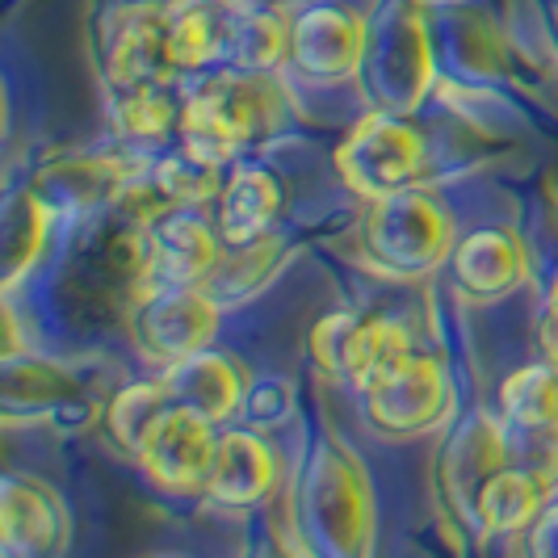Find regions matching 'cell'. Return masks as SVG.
<instances>
[{"label":"cell","instance_id":"11","mask_svg":"<svg viewBox=\"0 0 558 558\" xmlns=\"http://www.w3.org/2000/svg\"><path fill=\"white\" fill-rule=\"evenodd\" d=\"M449 403H453V391H449L446 365L437 357H420V353L387 387L365 395L369 424L387 437H416V433L437 428L449 416Z\"/></svg>","mask_w":558,"mask_h":558},{"label":"cell","instance_id":"10","mask_svg":"<svg viewBox=\"0 0 558 558\" xmlns=\"http://www.w3.org/2000/svg\"><path fill=\"white\" fill-rule=\"evenodd\" d=\"M72 537V512L47 478H0V550L9 558L63 555Z\"/></svg>","mask_w":558,"mask_h":558},{"label":"cell","instance_id":"22","mask_svg":"<svg viewBox=\"0 0 558 558\" xmlns=\"http://www.w3.org/2000/svg\"><path fill=\"white\" fill-rule=\"evenodd\" d=\"M504 424L530 437H558V369L550 362L521 365L500 387Z\"/></svg>","mask_w":558,"mask_h":558},{"label":"cell","instance_id":"15","mask_svg":"<svg viewBox=\"0 0 558 558\" xmlns=\"http://www.w3.org/2000/svg\"><path fill=\"white\" fill-rule=\"evenodd\" d=\"M508 466V437L492 416H471L453 428L441 458V492L449 508L466 521H475V500L483 483Z\"/></svg>","mask_w":558,"mask_h":558},{"label":"cell","instance_id":"17","mask_svg":"<svg viewBox=\"0 0 558 558\" xmlns=\"http://www.w3.org/2000/svg\"><path fill=\"white\" fill-rule=\"evenodd\" d=\"M281 202H286V190L281 181L269 172V168L244 165L235 168L219 190V235L223 244H256L265 240L281 215Z\"/></svg>","mask_w":558,"mask_h":558},{"label":"cell","instance_id":"28","mask_svg":"<svg viewBox=\"0 0 558 558\" xmlns=\"http://www.w3.org/2000/svg\"><path fill=\"white\" fill-rule=\"evenodd\" d=\"M172 408V391L168 383H131L113 395L110 412H106V433L113 437V446L126 449L131 458H140L147 433L156 428V420Z\"/></svg>","mask_w":558,"mask_h":558},{"label":"cell","instance_id":"19","mask_svg":"<svg viewBox=\"0 0 558 558\" xmlns=\"http://www.w3.org/2000/svg\"><path fill=\"white\" fill-rule=\"evenodd\" d=\"M131 181H135L131 165L113 156H68L43 168L38 194L63 206H97V202H118Z\"/></svg>","mask_w":558,"mask_h":558},{"label":"cell","instance_id":"12","mask_svg":"<svg viewBox=\"0 0 558 558\" xmlns=\"http://www.w3.org/2000/svg\"><path fill=\"white\" fill-rule=\"evenodd\" d=\"M219 227L197 219L194 206H172L147 223V286H202L219 260Z\"/></svg>","mask_w":558,"mask_h":558},{"label":"cell","instance_id":"14","mask_svg":"<svg viewBox=\"0 0 558 558\" xmlns=\"http://www.w3.org/2000/svg\"><path fill=\"white\" fill-rule=\"evenodd\" d=\"M449 274L458 281V290L466 299L492 303L512 290H521L530 278V252L525 244L504 231V227H483L471 231L466 240H458L449 252Z\"/></svg>","mask_w":558,"mask_h":558},{"label":"cell","instance_id":"16","mask_svg":"<svg viewBox=\"0 0 558 558\" xmlns=\"http://www.w3.org/2000/svg\"><path fill=\"white\" fill-rule=\"evenodd\" d=\"M165 383L172 391V403L190 408L210 424H227L235 412H244V399H248L244 369L223 353H210V349H197L185 362L168 365Z\"/></svg>","mask_w":558,"mask_h":558},{"label":"cell","instance_id":"29","mask_svg":"<svg viewBox=\"0 0 558 558\" xmlns=\"http://www.w3.org/2000/svg\"><path fill=\"white\" fill-rule=\"evenodd\" d=\"M151 181L160 185V194L172 202V206H202V202H219V190H223V177H219V165L210 160H197L194 151H177V156H165L160 165L151 168Z\"/></svg>","mask_w":558,"mask_h":558},{"label":"cell","instance_id":"9","mask_svg":"<svg viewBox=\"0 0 558 558\" xmlns=\"http://www.w3.org/2000/svg\"><path fill=\"white\" fill-rule=\"evenodd\" d=\"M215 446H219L215 424L190 408H181V403H172L165 416L156 420V428L147 433V441L140 449V466L160 492L194 496L206 487Z\"/></svg>","mask_w":558,"mask_h":558},{"label":"cell","instance_id":"27","mask_svg":"<svg viewBox=\"0 0 558 558\" xmlns=\"http://www.w3.org/2000/svg\"><path fill=\"white\" fill-rule=\"evenodd\" d=\"M278 244L265 235V240H256V244H227V252H219V260H215V269L202 278V290L210 294V299H219V303H235V299H248L256 294L265 278L274 274V265H278Z\"/></svg>","mask_w":558,"mask_h":558},{"label":"cell","instance_id":"18","mask_svg":"<svg viewBox=\"0 0 558 558\" xmlns=\"http://www.w3.org/2000/svg\"><path fill=\"white\" fill-rule=\"evenodd\" d=\"M76 378L72 369L47 357H22V353H9L4 357V374H0V408L4 420L17 424V420H38L51 416L59 408H68L76 399Z\"/></svg>","mask_w":558,"mask_h":558},{"label":"cell","instance_id":"13","mask_svg":"<svg viewBox=\"0 0 558 558\" xmlns=\"http://www.w3.org/2000/svg\"><path fill=\"white\" fill-rule=\"evenodd\" d=\"M278 453L265 437H256L252 428H227L219 433L215 462L206 475V500L223 504V508H256L278 492Z\"/></svg>","mask_w":558,"mask_h":558},{"label":"cell","instance_id":"33","mask_svg":"<svg viewBox=\"0 0 558 558\" xmlns=\"http://www.w3.org/2000/svg\"><path fill=\"white\" fill-rule=\"evenodd\" d=\"M537 344H542L546 362L558 369V311H546V315H542V324H537Z\"/></svg>","mask_w":558,"mask_h":558},{"label":"cell","instance_id":"21","mask_svg":"<svg viewBox=\"0 0 558 558\" xmlns=\"http://www.w3.org/2000/svg\"><path fill=\"white\" fill-rule=\"evenodd\" d=\"M227 4L219 0H172L168 4V51L177 72L206 68L223 59L227 47Z\"/></svg>","mask_w":558,"mask_h":558},{"label":"cell","instance_id":"24","mask_svg":"<svg viewBox=\"0 0 558 558\" xmlns=\"http://www.w3.org/2000/svg\"><path fill=\"white\" fill-rule=\"evenodd\" d=\"M227 17L223 59L252 72H274L281 59H290V22L278 13V4L265 9H231Z\"/></svg>","mask_w":558,"mask_h":558},{"label":"cell","instance_id":"8","mask_svg":"<svg viewBox=\"0 0 558 558\" xmlns=\"http://www.w3.org/2000/svg\"><path fill=\"white\" fill-rule=\"evenodd\" d=\"M365 56V17L349 4L319 0L290 17V68L315 84L357 81Z\"/></svg>","mask_w":558,"mask_h":558},{"label":"cell","instance_id":"32","mask_svg":"<svg viewBox=\"0 0 558 558\" xmlns=\"http://www.w3.org/2000/svg\"><path fill=\"white\" fill-rule=\"evenodd\" d=\"M525 550L533 558H558V508H542L525 530Z\"/></svg>","mask_w":558,"mask_h":558},{"label":"cell","instance_id":"30","mask_svg":"<svg viewBox=\"0 0 558 558\" xmlns=\"http://www.w3.org/2000/svg\"><path fill=\"white\" fill-rule=\"evenodd\" d=\"M362 315L353 311H328L315 328H311V357L315 365L328 374V378H344L349 374V362H353V344L362 336Z\"/></svg>","mask_w":558,"mask_h":558},{"label":"cell","instance_id":"2","mask_svg":"<svg viewBox=\"0 0 558 558\" xmlns=\"http://www.w3.org/2000/svg\"><path fill=\"white\" fill-rule=\"evenodd\" d=\"M286 122V93L274 81V72L231 68L223 76L202 81L181 101V147L197 160L223 168L235 160L248 143L278 135Z\"/></svg>","mask_w":558,"mask_h":558},{"label":"cell","instance_id":"4","mask_svg":"<svg viewBox=\"0 0 558 558\" xmlns=\"http://www.w3.org/2000/svg\"><path fill=\"white\" fill-rule=\"evenodd\" d=\"M453 215L424 190H395L369 197L362 215V248L374 269L391 278H424L449 265L453 252Z\"/></svg>","mask_w":558,"mask_h":558},{"label":"cell","instance_id":"34","mask_svg":"<svg viewBox=\"0 0 558 558\" xmlns=\"http://www.w3.org/2000/svg\"><path fill=\"white\" fill-rule=\"evenodd\" d=\"M227 9H265V4H278V0H219Z\"/></svg>","mask_w":558,"mask_h":558},{"label":"cell","instance_id":"31","mask_svg":"<svg viewBox=\"0 0 558 558\" xmlns=\"http://www.w3.org/2000/svg\"><path fill=\"white\" fill-rule=\"evenodd\" d=\"M290 408H294V391H290V383L286 378H256L248 383V399H244V416L252 424H278V420L290 416Z\"/></svg>","mask_w":558,"mask_h":558},{"label":"cell","instance_id":"23","mask_svg":"<svg viewBox=\"0 0 558 558\" xmlns=\"http://www.w3.org/2000/svg\"><path fill=\"white\" fill-rule=\"evenodd\" d=\"M412 357H416L412 353V332L399 319H383V315L378 319H365L362 336L353 344V362H349L344 383L365 399V395H374L378 387H387Z\"/></svg>","mask_w":558,"mask_h":558},{"label":"cell","instance_id":"26","mask_svg":"<svg viewBox=\"0 0 558 558\" xmlns=\"http://www.w3.org/2000/svg\"><path fill=\"white\" fill-rule=\"evenodd\" d=\"M113 126L126 135V140H165L181 126V106L172 97V88L165 81H147V84H131V88H113Z\"/></svg>","mask_w":558,"mask_h":558},{"label":"cell","instance_id":"6","mask_svg":"<svg viewBox=\"0 0 558 558\" xmlns=\"http://www.w3.org/2000/svg\"><path fill=\"white\" fill-rule=\"evenodd\" d=\"M219 299H210L202 286H147L135 294L131 336L143 362L177 365L197 349H210L219 332Z\"/></svg>","mask_w":558,"mask_h":558},{"label":"cell","instance_id":"36","mask_svg":"<svg viewBox=\"0 0 558 558\" xmlns=\"http://www.w3.org/2000/svg\"><path fill=\"white\" fill-rule=\"evenodd\" d=\"M555 34H558V0H555Z\"/></svg>","mask_w":558,"mask_h":558},{"label":"cell","instance_id":"7","mask_svg":"<svg viewBox=\"0 0 558 558\" xmlns=\"http://www.w3.org/2000/svg\"><path fill=\"white\" fill-rule=\"evenodd\" d=\"M168 4L172 0H131L101 17V59L110 88L172 81L177 63L168 51Z\"/></svg>","mask_w":558,"mask_h":558},{"label":"cell","instance_id":"25","mask_svg":"<svg viewBox=\"0 0 558 558\" xmlns=\"http://www.w3.org/2000/svg\"><path fill=\"white\" fill-rule=\"evenodd\" d=\"M51 231V202L38 190H17L4 202V290L34 269V260L47 248Z\"/></svg>","mask_w":558,"mask_h":558},{"label":"cell","instance_id":"3","mask_svg":"<svg viewBox=\"0 0 558 558\" xmlns=\"http://www.w3.org/2000/svg\"><path fill=\"white\" fill-rule=\"evenodd\" d=\"M357 84L374 110L412 113L437 84V51L412 0H383L365 22V56Z\"/></svg>","mask_w":558,"mask_h":558},{"label":"cell","instance_id":"37","mask_svg":"<svg viewBox=\"0 0 558 558\" xmlns=\"http://www.w3.org/2000/svg\"><path fill=\"white\" fill-rule=\"evenodd\" d=\"M555 471H558V458H555Z\"/></svg>","mask_w":558,"mask_h":558},{"label":"cell","instance_id":"35","mask_svg":"<svg viewBox=\"0 0 558 558\" xmlns=\"http://www.w3.org/2000/svg\"><path fill=\"white\" fill-rule=\"evenodd\" d=\"M546 311H558V278L550 281V290H546Z\"/></svg>","mask_w":558,"mask_h":558},{"label":"cell","instance_id":"20","mask_svg":"<svg viewBox=\"0 0 558 558\" xmlns=\"http://www.w3.org/2000/svg\"><path fill=\"white\" fill-rule=\"evenodd\" d=\"M546 504V478L521 466H504L483 483L475 500V521L487 533H525Z\"/></svg>","mask_w":558,"mask_h":558},{"label":"cell","instance_id":"5","mask_svg":"<svg viewBox=\"0 0 558 558\" xmlns=\"http://www.w3.org/2000/svg\"><path fill=\"white\" fill-rule=\"evenodd\" d=\"M428 165L420 131L391 110H369L336 147V172L357 197H387L412 190Z\"/></svg>","mask_w":558,"mask_h":558},{"label":"cell","instance_id":"1","mask_svg":"<svg viewBox=\"0 0 558 558\" xmlns=\"http://www.w3.org/2000/svg\"><path fill=\"white\" fill-rule=\"evenodd\" d=\"M294 530L303 550L324 558H357L374 542V504L362 462L336 437L311 449L307 466L294 483Z\"/></svg>","mask_w":558,"mask_h":558}]
</instances>
